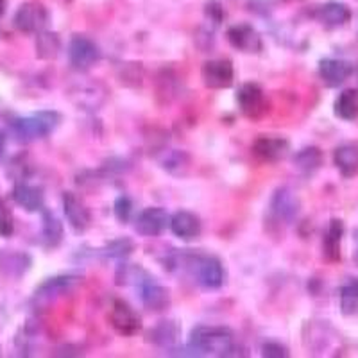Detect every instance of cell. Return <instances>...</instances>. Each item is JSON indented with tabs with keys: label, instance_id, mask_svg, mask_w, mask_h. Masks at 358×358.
I'll return each instance as SVG.
<instances>
[{
	"label": "cell",
	"instance_id": "cell-21",
	"mask_svg": "<svg viewBox=\"0 0 358 358\" xmlns=\"http://www.w3.org/2000/svg\"><path fill=\"white\" fill-rule=\"evenodd\" d=\"M31 257L20 251H2L0 252V271L6 276L20 278L31 268Z\"/></svg>",
	"mask_w": 358,
	"mask_h": 358
},
{
	"label": "cell",
	"instance_id": "cell-33",
	"mask_svg": "<svg viewBox=\"0 0 358 358\" xmlns=\"http://www.w3.org/2000/svg\"><path fill=\"white\" fill-rule=\"evenodd\" d=\"M15 233V222H13V213L9 208L0 201V236H11Z\"/></svg>",
	"mask_w": 358,
	"mask_h": 358
},
{
	"label": "cell",
	"instance_id": "cell-6",
	"mask_svg": "<svg viewBox=\"0 0 358 358\" xmlns=\"http://www.w3.org/2000/svg\"><path fill=\"white\" fill-rule=\"evenodd\" d=\"M15 27L25 34H38L49 24V11L38 2H25L15 13Z\"/></svg>",
	"mask_w": 358,
	"mask_h": 358
},
{
	"label": "cell",
	"instance_id": "cell-22",
	"mask_svg": "<svg viewBox=\"0 0 358 358\" xmlns=\"http://www.w3.org/2000/svg\"><path fill=\"white\" fill-rule=\"evenodd\" d=\"M294 167L303 176H313L324 163V156L319 147H305L294 155Z\"/></svg>",
	"mask_w": 358,
	"mask_h": 358
},
{
	"label": "cell",
	"instance_id": "cell-8",
	"mask_svg": "<svg viewBox=\"0 0 358 358\" xmlns=\"http://www.w3.org/2000/svg\"><path fill=\"white\" fill-rule=\"evenodd\" d=\"M110 324L113 326V330L118 335H124V337H133V335L138 334L142 330V317L138 313L134 312V308H131L126 301L122 299H117L111 306L110 312Z\"/></svg>",
	"mask_w": 358,
	"mask_h": 358
},
{
	"label": "cell",
	"instance_id": "cell-31",
	"mask_svg": "<svg viewBox=\"0 0 358 358\" xmlns=\"http://www.w3.org/2000/svg\"><path fill=\"white\" fill-rule=\"evenodd\" d=\"M341 308L348 315L358 312V280L350 281L341 289Z\"/></svg>",
	"mask_w": 358,
	"mask_h": 358
},
{
	"label": "cell",
	"instance_id": "cell-18",
	"mask_svg": "<svg viewBox=\"0 0 358 358\" xmlns=\"http://www.w3.org/2000/svg\"><path fill=\"white\" fill-rule=\"evenodd\" d=\"M169 228L172 229L178 238L181 241H194L201 235V219L196 213L187 212V210H181V212H176L171 217V222H169Z\"/></svg>",
	"mask_w": 358,
	"mask_h": 358
},
{
	"label": "cell",
	"instance_id": "cell-32",
	"mask_svg": "<svg viewBox=\"0 0 358 358\" xmlns=\"http://www.w3.org/2000/svg\"><path fill=\"white\" fill-rule=\"evenodd\" d=\"M102 251H104L106 257L122 260V258H127L134 251V242L129 241V238H117V241H111Z\"/></svg>",
	"mask_w": 358,
	"mask_h": 358
},
{
	"label": "cell",
	"instance_id": "cell-37",
	"mask_svg": "<svg viewBox=\"0 0 358 358\" xmlns=\"http://www.w3.org/2000/svg\"><path fill=\"white\" fill-rule=\"evenodd\" d=\"M6 13V0H0V17Z\"/></svg>",
	"mask_w": 358,
	"mask_h": 358
},
{
	"label": "cell",
	"instance_id": "cell-28",
	"mask_svg": "<svg viewBox=\"0 0 358 358\" xmlns=\"http://www.w3.org/2000/svg\"><path fill=\"white\" fill-rule=\"evenodd\" d=\"M43 242L47 248H57L63 241V224L52 212L43 210V228H41Z\"/></svg>",
	"mask_w": 358,
	"mask_h": 358
},
{
	"label": "cell",
	"instance_id": "cell-10",
	"mask_svg": "<svg viewBox=\"0 0 358 358\" xmlns=\"http://www.w3.org/2000/svg\"><path fill=\"white\" fill-rule=\"evenodd\" d=\"M171 215L163 208H145L134 220V229L142 236H158L167 229Z\"/></svg>",
	"mask_w": 358,
	"mask_h": 358
},
{
	"label": "cell",
	"instance_id": "cell-11",
	"mask_svg": "<svg viewBox=\"0 0 358 358\" xmlns=\"http://www.w3.org/2000/svg\"><path fill=\"white\" fill-rule=\"evenodd\" d=\"M251 151L260 162L276 163L289 155L290 143L289 140L281 138V136H267V134H264V136L255 140Z\"/></svg>",
	"mask_w": 358,
	"mask_h": 358
},
{
	"label": "cell",
	"instance_id": "cell-27",
	"mask_svg": "<svg viewBox=\"0 0 358 358\" xmlns=\"http://www.w3.org/2000/svg\"><path fill=\"white\" fill-rule=\"evenodd\" d=\"M151 274L147 273L145 268L140 267V265L134 264H122L117 268V274H115V283L120 287H138L140 283L147 280Z\"/></svg>",
	"mask_w": 358,
	"mask_h": 358
},
{
	"label": "cell",
	"instance_id": "cell-3",
	"mask_svg": "<svg viewBox=\"0 0 358 358\" xmlns=\"http://www.w3.org/2000/svg\"><path fill=\"white\" fill-rule=\"evenodd\" d=\"M181 265L197 280L204 289H220L224 283V267L219 258L208 255H183Z\"/></svg>",
	"mask_w": 358,
	"mask_h": 358
},
{
	"label": "cell",
	"instance_id": "cell-14",
	"mask_svg": "<svg viewBox=\"0 0 358 358\" xmlns=\"http://www.w3.org/2000/svg\"><path fill=\"white\" fill-rule=\"evenodd\" d=\"M63 210H65L66 220L73 231L85 233L92 226V213H90L88 206L73 192L63 194Z\"/></svg>",
	"mask_w": 358,
	"mask_h": 358
},
{
	"label": "cell",
	"instance_id": "cell-34",
	"mask_svg": "<svg viewBox=\"0 0 358 358\" xmlns=\"http://www.w3.org/2000/svg\"><path fill=\"white\" fill-rule=\"evenodd\" d=\"M113 212L120 222H127L131 219V213H133V203H131L129 197L120 196L113 204Z\"/></svg>",
	"mask_w": 358,
	"mask_h": 358
},
{
	"label": "cell",
	"instance_id": "cell-16",
	"mask_svg": "<svg viewBox=\"0 0 358 358\" xmlns=\"http://www.w3.org/2000/svg\"><path fill=\"white\" fill-rule=\"evenodd\" d=\"M78 283V278L72 276V274H66V276H54L49 278L47 281H43L40 287L34 292L38 303H50L57 297H62L63 294L70 292V290L76 287Z\"/></svg>",
	"mask_w": 358,
	"mask_h": 358
},
{
	"label": "cell",
	"instance_id": "cell-17",
	"mask_svg": "<svg viewBox=\"0 0 358 358\" xmlns=\"http://www.w3.org/2000/svg\"><path fill=\"white\" fill-rule=\"evenodd\" d=\"M13 199L18 206H22L25 212H41L45 204L43 190L34 185H29L25 179L17 181L13 187Z\"/></svg>",
	"mask_w": 358,
	"mask_h": 358
},
{
	"label": "cell",
	"instance_id": "cell-19",
	"mask_svg": "<svg viewBox=\"0 0 358 358\" xmlns=\"http://www.w3.org/2000/svg\"><path fill=\"white\" fill-rule=\"evenodd\" d=\"M334 163L344 178H355L358 174V145L344 143L334 152Z\"/></svg>",
	"mask_w": 358,
	"mask_h": 358
},
{
	"label": "cell",
	"instance_id": "cell-29",
	"mask_svg": "<svg viewBox=\"0 0 358 358\" xmlns=\"http://www.w3.org/2000/svg\"><path fill=\"white\" fill-rule=\"evenodd\" d=\"M62 50V40L56 33L41 31L36 38V56L40 59H54Z\"/></svg>",
	"mask_w": 358,
	"mask_h": 358
},
{
	"label": "cell",
	"instance_id": "cell-26",
	"mask_svg": "<svg viewBox=\"0 0 358 358\" xmlns=\"http://www.w3.org/2000/svg\"><path fill=\"white\" fill-rule=\"evenodd\" d=\"M334 111L338 118L346 120V122H353L358 118V90L348 88L338 97L335 99Z\"/></svg>",
	"mask_w": 358,
	"mask_h": 358
},
{
	"label": "cell",
	"instance_id": "cell-9",
	"mask_svg": "<svg viewBox=\"0 0 358 358\" xmlns=\"http://www.w3.org/2000/svg\"><path fill=\"white\" fill-rule=\"evenodd\" d=\"M203 83L212 90L229 88L235 81V69L229 59H210L201 69Z\"/></svg>",
	"mask_w": 358,
	"mask_h": 358
},
{
	"label": "cell",
	"instance_id": "cell-7",
	"mask_svg": "<svg viewBox=\"0 0 358 358\" xmlns=\"http://www.w3.org/2000/svg\"><path fill=\"white\" fill-rule=\"evenodd\" d=\"M236 102L242 113L252 120L267 113V97L257 83H244L236 92Z\"/></svg>",
	"mask_w": 358,
	"mask_h": 358
},
{
	"label": "cell",
	"instance_id": "cell-2",
	"mask_svg": "<svg viewBox=\"0 0 358 358\" xmlns=\"http://www.w3.org/2000/svg\"><path fill=\"white\" fill-rule=\"evenodd\" d=\"M62 122V115L57 111H38L29 117L15 118L11 122L13 134L20 142H34V140L49 136Z\"/></svg>",
	"mask_w": 358,
	"mask_h": 358
},
{
	"label": "cell",
	"instance_id": "cell-23",
	"mask_svg": "<svg viewBox=\"0 0 358 358\" xmlns=\"http://www.w3.org/2000/svg\"><path fill=\"white\" fill-rule=\"evenodd\" d=\"M179 335L181 330L176 321H162L159 324H156L151 330L149 337H151L152 344H156L158 348L163 350H172L179 344Z\"/></svg>",
	"mask_w": 358,
	"mask_h": 358
},
{
	"label": "cell",
	"instance_id": "cell-24",
	"mask_svg": "<svg viewBox=\"0 0 358 358\" xmlns=\"http://www.w3.org/2000/svg\"><path fill=\"white\" fill-rule=\"evenodd\" d=\"M317 18L328 27H341L351 20V9L342 2H328L319 8Z\"/></svg>",
	"mask_w": 358,
	"mask_h": 358
},
{
	"label": "cell",
	"instance_id": "cell-36",
	"mask_svg": "<svg viewBox=\"0 0 358 358\" xmlns=\"http://www.w3.org/2000/svg\"><path fill=\"white\" fill-rule=\"evenodd\" d=\"M6 143H8V138H6V134L0 131V163L4 159L6 156Z\"/></svg>",
	"mask_w": 358,
	"mask_h": 358
},
{
	"label": "cell",
	"instance_id": "cell-5",
	"mask_svg": "<svg viewBox=\"0 0 358 358\" xmlns=\"http://www.w3.org/2000/svg\"><path fill=\"white\" fill-rule=\"evenodd\" d=\"M301 210V201L296 192L289 187H281L271 197L268 212L278 224H290L297 219Z\"/></svg>",
	"mask_w": 358,
	"mask_h": 358
},
{
	"label": "cell",
	"instance_id": "cell-1",
	"mask_svg": "<svg viewBox=\"0 0 358 358\" xmlns=\"http://www.w3.org/2000/svg\"><path fill=\"white\" fill-rule=\"evenodd\" d=\"M188 346L197 355L229 357L235 351V335L224 326H197L190 334Z\"/></svg>",
	"mask_w": 358,
	"mask_h": 358
},
{
	"label": "cell",
	"instance_id": "cell-15",
	"mask_svg": "<svg viewBox=\"0 0 358 358\" xmlns=\"http://www.w3.org/2000/svg\"><path fill=\"white\" fill-rule=\"evenodd\" d=\"M138 289L142 303L145 305V308H149L151 312H163V310H167L169 305H171L169 290L165 289V287L159 285L158 281L152 276H149L143 283H140Z\"/></svg>",
	"mask_w": 358,
	"mask_h": 358
},
{
	"label": "cell",
	"instance_id": "cell-30",
	"mask_svg": "<svg viewBox=\"0 0 358 358\" xmlns=\"http://www.w3.org/2000/svg\"><path fill=\"white\" fill-rule=\"evenodd\" d=\"M190 156L185 151H171L162 159V167L174 176H185L190 171Z\"/></svg>",
	"mask_w": 358,
	"mask_h": 358
},
{
	"label": "cell",
	"instance_id": "cell-4",
	"mask_svg": "<svg viewBox=\"0 0 358 358\" xmlns=\"http://www.w3.org/2000/svg\"><path fill=\"white\" fill-rule=\"evenodd\" d=\"M66 52H69L70 65L78 72H86L101 62V50H99L97 43L81 34H76L70 40Z\"/></svg>",
	"mask_w": 358,
	"mask_h": 358
},
{
	"label": "cell",
	"instance_id": "cell-12",
	"mask_svg": "<svg viewBox=\"0 0 358 358\" xmlns=\"http://www.w3.org/2000/svg\"><path fill=\"white\" fill-rule=\"evenodd\" d=\"M228 41L231 43V47H235L236 50L248 54H257L260 52L264 43H262V36L258 34V31L252 25L249 24H236L231 25L228 29Z\"/></svg>",
	"mask_w": 358,
	"mask_h": 358
},
{
	"label": "cell",
	"instance_id": "cell-13",
	"mask_svg": "<svg viewBox=\"0 0 358 358\" xmlns=\"http://www.w3.org/2000/svg\"><path fill=\"white\" fill-rule=\"evenodd\" d=\"M355 66L346 59H337V57H324L319 62V76L322 83L330 88L342 86L348 79L353 76Z\"/></svg>",
	"mask_w": 358,
	"mask_h": 358
},
{
	"label": "cell",
	"instance_id": "cell-38",
	"mask_svg": "<svg viewBox=\"0 0 358 358\" xmlns=\"http://www.w3.org/2000/svg\"><path fill=\"white\" fill-rule=\"evenodd\" d=\"M357 241H358V231H357ZM355 262H357V265H358V248H357V251H355Z\"/></svg>",
	"mask_w": 358,
	"mask_h": 358
},
{
	"label": "cell",
	"instance_id": "cell-35",
	"mask_svg": "<svg viewBox=\"0 0 358 358\" xmlns=\"http://www.w3.org/2000/svg\"><path fill=\"white\" fill-rule=\"evenodd\" d=\"M262 355L268 358H285L289 357V351L285 346H281L280 342H265L262 346Z\"/></svg>",
	"mask_w": 358,
	"mask_h": 358
},
{
	"label": "cell",
	"instance_id": "cell-25",
	"mask_svg": "<svg viewBox=\"0 0 358 358\" xmlns=\"http://www.w3.org/2000/svg\"><path fill=\"white\" fill-rule=\"evenodd\" d=\"M70 97L83 110H97L104 101V90L99 85L78 86L70 92Z\"/></svg>",
	"mask_w": 358,
	"mask_h": 358
},
{
	"label": "cell",
	"instance_id": "cell-20",
	"mask_svg": "<svg viewBox=\"0 0 358 358\" xmlns=\"http://www.w3.org/2000/svg\"><path fill=\"white\" fill-rule=\"evenodd\" d=\"M344 231H346V228H344V222L341 219L330 220L324 238H322V251H324V257L330 262L341 260V245Z\"/></svg>",
	"mask_w": 358,
	"mask_h": 358
}]
</instances>
